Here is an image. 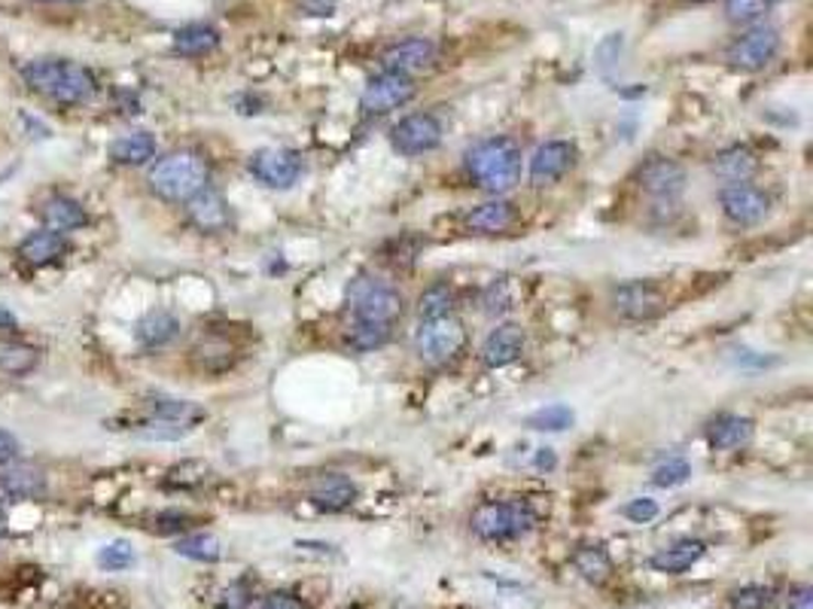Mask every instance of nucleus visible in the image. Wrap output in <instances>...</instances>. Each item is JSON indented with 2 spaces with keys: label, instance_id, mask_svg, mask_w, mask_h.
<instances>
[{
  "label": "nucleus",
  "instance_id": "1",
  "mask_svg": "<svg viewBox=\"0 0 813 609\" xmlns=\"http://www.w3.org/2000/svg\"><path fill=\"white\" fill-rule=\"evenodd\" d=\"M22 77L37 95L49 98L61 108L86 104L98 92L95 74L70 58H34L25 65Z\"/></svg>",
  "mask_w": 813,
  "mask_h": 609
},
{
  "label": "nucleus",
  "instance_id": "2",
  "mask_svg": "<svg viewBox=\"0 0 813 609\" xmlns=\"http://www.w3.org/2000/svg\"><path fill=\"white\" fill-rule=\"evenodd\" d=\"M211 183V162L195 149H174L149 168V190L162 202H190Z\"/></svg>",
  "mask_w": 813,
  "mask_h": 609
},
{
  "label": "nucleus",
  "instance_id": "3",
  "mask_svg": "<svg viewBox=\"0 0 813 609\" xmlns=\"http://www.w3.org/2000/svg\"><path fill=\"white\" fill-rule=\"evenodd\" d=\"M466 171L482 190H512L521 180V147L512 137H488L466 153Z\"/></svg>",
  "mask_w": 813,
  "mask_h": 609
},
{
  "label": "nucleus",
  "instance_id": "4",
  "mask_svg": "<svg viewBox=\"0 0 813 609\" xmlns=\"http://www.w3.org/2000/svg\"><path fill=\"white\" fill-rule=\"evenodd\" d=\"M537 525V512L524 500L482 503L470 518V528L478 540L509 542L530 533Z\"/></svg>",
  "mask_w": 813,
  "mask_h": 609
},
{
  "label": "nucleus",
  "instance_id": "5",
  "mask_svg": "<svg viewBox=\"0 0 813 609\" xmlns=\"http://www.w3.org/2000/svg\"><path fill=\"white\" fill-rule=\"evenodd\" d=\"M348 305H351L357 320L394 326L403 317V296H399V290L384 284L379 278H372V274L353 278L351 286H348Z\"/></svg>",
  "mask_w": 813,
  "mask_h": 609
},
{
  "label": "nucleus",
  "instance_id": "6",
  "mask_svg": "<svg viewBox=\"0 0 813 609\" xmlns=\"http://www.w3.org/2000/svg\"><path fill=\"white\" fill-rule=\"evenodd\" d=\"M463 345H466V326L454 314L420 320L418 332H415V351L430 365L451 363L463 351Z\"/></svg>",
  "mask_w": 813,
  "mask_h": 609
},
{
  "label": "nucleus",
  "instance_id": "7",
  "mask_svg": "<svg viewBox=\"0 0 813 609\" xmlns=\"http://www.w3.org/2000/svg\"><path fill=\"white\" fill-rule=\"evenodd\" d=\"M415 98V82L411 77L394 74V70H384L379 77H372L360 95V108L366 116H384L391 110L406 108L408 101Z\"/></svg>",
  "mask_w": 813,
  "mask_h": 609
},
{
  "label": "nucleus",
  "instance_id": "8",
  "mask_svg": "<svg viewBox=\"0 0 813 609\" xmlns=\"http://www.w3.org/2000/svg\"><path fill=\"white\" fill-rule=\"evenodd\" d=\"M780 53V31L774 25H756L741 34L729 49V61L737 70H761Z\"/></svg>",
  "mask_w": 813,
  "mask_h": 609
},
{
  "label": "nucleus",
  "instance_id": "9",
  "mask_svg": "<svg viewBox=\"0 0 813 609\" xmlns=\"http://www.w3.org/2000/svg\"><path fill=\"white\" fill-rule=\"evenodd\" d=\"M250 174L257 177L262 187L269 190H290L302 174V159L293 149L266 147L250 156Z\"/></svg>",
  "mask_w": 813,
  "mask_h": 609
},
{
  "label": "nucleus",
  "instance_id": "10",
  "mask_svg": "<svg viewBox=\"0 0 813 609\" xmlns=\"http://www.w3.org/2000/svg\"><path fill=\"white\" fill-rule=\"evenodd\" d=\"M391 144L403 156H424L442 144V122L433 113H411L399 120L391 132Z\"/></svg>",
  "mask_w": 813,
  "mask_h": 609
},
{
  "label": "nucleus",
  "instance_id": "11",
  "mask_svg": "<svg viewBox=\"0 0 813 609\" xmlns=\"http://www.w3.org/2000/svg\"><path fill=\"white\" fill-rule=\"evenodd\" d=\"M719 204L734 226H756L768 217V207H771L768 195L753 183H729L719 192Z\"/></svg>",
  "mask_w": 813,
  "mask_h": 609
},
{
  "label": "nucleus",
  "instance_id": "12",
  "mask_svg": "<svg viewBox=\"0 0 813 609\" xmlns=\"http://www.w3.org/2000/svg\"><path fill=\"white\" fill-rule=\"evenodd\" d=\"M637 183L640 190L650 192L652 199L674 202L679 192L686 190V171H682V165L667 159V156H650L646 162L640 165Z\"/></svg>",
  "mask_w": 813,
  "mask_h": 609
},
{
  "label": "nucleus",
  "instance_id": "13",
  "mask_svg": "<svg viewBox=\"0 0 813 609\" xmlns=\"http://www.w3.org/2000/svg\"><path fill=\"white\" fill-rule=\"evenodd\" d=\"M576 162V147L569 140H545L537 147L530 159V183L533 187H552L561 177L567 174Z\"/></svg>",
  "mask_w": 813,
  "mask_h": 609
},
{
  "label": "nucleus",
  "instance_id": "14",
  "mask_svg": "<svg viewBox=\"0 0 813 609\" xmlns=\"http://www.w3.org/2000/svg\"><path fill=\"white\" fill-rule=\"evenodd\" d=\"M436 61V43L427 37H408L394 46H387L381 55V65L384 70H394L403 77L420 74V70H430Z\"/></svg>",
  "mask_w": 813,
  "mask_h": 609
},
{
  "label": "nucleus",
  "instance_id": "15",
  "mask_svg": "<svg viewBox=\"0 0 813 609\" xmlns=\"http://www.w3.org/2000/svg\"><path fill=\"white\" fill-rule=\"evenodd\" d=\"M612 308L624 320H646L662 308V293L646 281H628L612 290Z\"/></svg>",
  "mask_w": 813,
  "mask_h": 609
},
{
  "label": "nucleus",
  "instance_id": "16",
  "mask_svg": "<svg viewBox=\"0 0 813 609\" xmlns=\"http://www.w3.org/2000/svg\"><path fill=\"white\" fill-rule=\"evenodd\" d=\"M187 217L199 232H207V235H217V232H226L232 223L229 204L219 195L217 190L204 187L202 192H195L190 202H187Z\"/></svg>",
  "mask_w": 813,
  "mask_h": 609
},
{
  "label": "nucleus",
  "instance_id": "17",
  "mask_svg": "<svg viewBox=\"0 0 813 609\" xmlns=\"http://www.w3.org/2000/svg\"><path fill=\"white\" fill-rule=\"evenodd\" d=\"M308 500L317 509H324V512H341V509H348L357 500V485L341 473L317 475L312 487H308Z\"/></svg>",
  "mask_w": 813,
  "mask_h": 609
},
{
  "label": "nucleus",
  "instance_id": "18",
  "mask_svg": "<svg viewBox=\"0 0 813 609\" xmlns=\"http://www.w3.org/2000/svg\"><path fill=\"white\" fill-rule=\"evenodd\" d=\"M524 329L518 324H503L490 332L485 345H482V363L488 369H503V365L516 363L524 353Z\"/></svg>",
  "mask_w": 813,
  "mask_h": 609
},
{
  "label": "nucleus",
  "instance_id": "19",
  "mask_svg": "<svg viewBox=\"0 0 813 609\" xmlns=\"http://www.w3.org/2000/svg\"><path fill=\"white\" fill-rule=\"evenodd\" d=\"M41 219L46 229L53 232H77L82 226H89V214H86V207H82L77 199H70V195H61V192H53L46 202L41 204Z\"/></svg>",
  "mask_w": 813,
  "mask_h": 609
},
{
  "label": "nucleus",
  "instance_id": "20",
  "mask_svg": "<svg viewBox=\"0 0 813 609\" xmlns=\"http://www.w3.org/2000/svg\"><path fill=\"white\" fill-rule=\"evenodd\" d=\"M68 253V238L61 232L53 229H37L27 235L25 241L19 244V257L25 259L27 266L34 269H43L49 262H58V259Z\"/></svg>",
  "mask_w": 813,
  "mask_h": 609
},
{
  "label": "nucleus",
  "instance_id": "21",
  "mask_svg": "<svg viewBox=\"0 0 813 609\" xmlns=\"http://www.w3.org/2000/svg\"><path fill=\"white\" fill-rule=\"evenodd\" d=\"M707 545L698 540H682L674 542V545H665V549H658L655 555L650 557V567L655 573H665V576H679V573H686L691 569L701 557H704Z\"/></svg>",
  "mask_w": 813,
  "mask_h": 609
},
{
  "label": "nucleus",
  "instance_id": "22",
  "mask_svg": "<svg viewBox=\"0 0 813 609\" xmlns=\"http://www.w3.org/2000/svg\"><path fill=\"white\" fill-rule=\"evenodd\" d=\"M180 336V320L171 312H149L135 326V339L147 351H159Z\"/></svg>",
  "mask_w": 813,
  "mask_h": 609
},
{
  "label": "nucleus",
  "instance_id": "23",
  "mask_svg": "<svg viewBox=\"0 0 813 609\" xmlns=\"http://www.w3.org/2000/svg\"><path fill=\"white\" fill-rule=\"evenodd\" d=\"M713 171L725 183H746L749 177L759 171V156L749 147H744V144H734V147L722 149L713 159Z\"/></svg>",
  "mask_w": 813,
  "mask_h": 609
},
{
  "label": "nucleus",
  "instance_id": "24",
  "mask_svg": "<svg viewBox=\"0 0 813 609\" xmlns=\"http://www.w3.org/2000/svg\"><path fill=\"white\" fill-rule=\"evenodd\" d=\"M518 219V211L512 202H485L478 204L475 211H470V217H466V226L473 232H482V235H500V232L512 229Z\"/></svg>",
  "mask_w": 813,
  "mask_h": 609
},
{
  "label": "nucleus",
  "instance_id": "25",
  "mask_svg": "<svg viewBox=\"0 0 813 609\" xmlns=\"http://www.w3.org/2000/svg\"><path fill=\"white\" fill-rule=\"evenodd\" d=\"M753 439V420L741 418V415H719L716 420H710L707 427V442L719 451L725 448H744Z\"/></svg>",
  "mask_w": 813,
  "mask_h": 609
},
{
  "label": "nucleus",
  "instance_id": "26",
  "mask_svg": "<svg viewBox=\"0 0 813 609\" xmlns=\"http://www.w3.org/2000/svg\"><path fill=\"white\" fill-rule=\"evenodd\" d=\"M0 494L10 500H37L46 494V478L41 470H31V466L7 470L0 473Z\"/></svg>",
  "mask_w": 813,
  "mask_h": 609
},
{
  "label": "nucleus",
  "instance_id": "27",
  "mask_svg": "<svg viewBox=\"0 0 813 609\" xmlns=\"http://www.w3.org/2000/svg\"><path fill=\"white\" fill-rule=\"evenodd\" d=\"M153 156H156V137L149 132H132L110 144V159L116 165L135 168V165H147Z\"/></svg>",
  "mask_w": 813,
  "mask_h": 609
},
{
  "label": "nucleus",
  "instance_id": "28",
  "mask_svg": "<svg viewBox=\"0 0 813 609\" xmlns=\"http://www.w3.org/2000/svg\"><path fill=\"white\" fill-rule=\"evenodd\" d=\"M41 365V351L22 341H0V375L25 379Z\"/></svg>",
  "mask_w": 813,
  "mask_h": 609
},
{
  "label": "nucleus",
  "instance_id": "29",
  "mask_svg": "<svg viewBox=\"0 0 813 609\" xmlns=\"http://www.w3.org/2000/svg\"><path fill=\"white\" fill-rule=\"evenodd\" d=\"M219 46V31L214 25H187L174 34V53L183 58H199V55L214 53Z\"/></svg>",
  "mask_w": 813,
  "mask_h": 609
},
{
  "label": "nucleus",
  "instance_id": "30",
  "mask_svg": "<svg viewBox=\"0 0 813 609\" xmlns=\"http://www.w3.org/2000/svg\"><path fill=\"white\" fill-rule=\"evenodd\" d=\"M573 567L579 569V576H583L585 583H607L612 573V561L610 555L600 549V545H583L576 555H573Z\"/></svg>",
  "mask_w": 813,
  "mask_h": 609
},
{
  "label": "nucleus",
  "instance_id": "31",
  "mask_svg": "<svg viewBox=\"0 0 813 609\" xmlns=\"http://www.w3.org/2000/svg\"><path fill=\"white\" fill-rule=\"evenodd\" d=\"M174 552L180 557L199 561V564H217L223 557V542L211 533H190V537H180L174 542Z\"/></svg>",
  "mask_w": 813,
  "mask_h": 609
},
{
  "label": "nucleus",
  "instance_id": "32",
  "mask_svg": "<svg viewBox=\"0 0 813 609\" xmlns=\"http://www.w3.org/2000/svg\"><path fill=\"white\" fill-rule=\"evenodd\" d=\"M149 418H165V420H177V424H187V427H195L199 420H204L202 406L195 403H187V399H149Z\"/></svg>",
  "mask_w": 813,
  "mask_h": 609
},
{
  "label": "nucleus",
  "instance_id": "33",
  "mask_svg": "<svg viewBox=\"0 0 813 609\" xmlns=\"http://www.w3.org/2000/svg\"><path fill=\"white\" fill-rule=\"evenodd\" d=\"M391 341V324H372V320H353V326L348 329V345L353 351L369 353L379 351Z\"/></svg>",
  "mask_w": 813,
  "mask_h": 609
},
{
  "label": "nucleus",
  "instance_id": "34",
  "mask_svg": "<svg viewBox=\"0 0 813 609\" xmlns=\"http://www.w3.org/2000/svg\"><path fill=\"white\" fill-rule=\"evenodd\" d=\"M454 308V290L448 284L427 286L418 298V317L420 320H433V317H445Z\"/></svg>",
  "mask_w": 813,
  "mask_h": 609
},
{
  "label": "nucleus",
  "instance_id": "35",
  "mask_svg": "<svg viewBox=\"0 0 813 609\" xmlns=\"http://www.w3.org/2000/svg\"><path fill=\"white\" fill-rule=\"evenodd\" d=\"M573 408L564 406V403H555V406H545L540 411H533L528 418L530 430H549V433H561V430H569L573 427Z\"/></svg>",
  "mask_w": 813,
  "mask_h": 609
},
{
  "label": "nucleus",
  "instance_id": "36",
  "mask_svg": "<svg viewBox=\"0 0 813 609\" xmlns=\"http://www.w3.org/2000/svg\"><path fill=\"white\" fill-rule=\"evenodd\" d=\"M771 7H777L774 0H725V15L732 19L734 25H753Z\"/></svg>",
  "mask_w": 813,
  "mask_h": 609
},
{
  "label": "nucleus",
  "instance_id": "37",
  "mask_svg": "<svg viewBox=\"0 0 813 609\" xmlns=\"http://www.w3.org/2000/svg\"><path fill=\"white\" fill-rule=\"evenodd\" d=\"M691 475V463L686 458H667L665 463H658L652 470V485L658 487H679L689 482Z\"/></svg>",
  "mask_w": 813,
  "mask_h": 609
},
{
  "label": "nucleus",
  "instance_id": "38",
  "mask_svg": "<svg viewBox=\"0 0 813 609\" xmlns=\"http://www.w3.org/2000/svg\"><path fill=\"white\" fill-rule=\"evenodd\" d=\"M732 609H768L774 604V591L768 585H741L729 597Z\"/></svg>",
  "mask_w": 813,
  "mask_h": 609
},
{
  "label": "nucleus",
  "instance_id": "39",
  "mask_svg": "<svg viewBox=\"0 0 813 609\" xmlns=\"http://www.w3.org/2000/svg\"><path fill=\"white\" fill-rule=\"evenodd\" d=\"M482 305H485V314L488 317H500L512 308V284L506 281V278H497V281H490L488 290H485V296H482Z\"/></svg>",
  "mask_w": 813,
  "mask_h": 609
},
{
  "label": "nucleus",
  "instance_id": "40",
  "mask_svg": "<svg viewBox=\"0 0 813 609\" xmlns=\"http://www.w3.org/2000/svg\"><path fill=\"white\" fill-rule=\"evenodd\" d=\"M98 564L104 569H125L135 564V549L128 545V542H110L104 545L101 552H98Z\"/></svg>",
  "mask_w": 813,
  "mask_h": 609
},
{
  "label": "nucleus",
  "instance_id": "41",
  "mask_svg": "<svg viewBox=\"0 0 813 609\" xmlns=\"http://www.w3.org/2000/svg\"><path fill=\"white\" fill-rule=\"evenodd\" d=\"M192 528V515L180 512V509H165L153 518V530L156 533H165V537H171V533H183V530Z\"/></svg>",
  "mask_w": 813,
  "mask_h": 609
},
{
  "label": "nucleus",
  "instance_id": "42",
  "mask_svg": "<svg viewBox=\"0 0 813 609\" xmlns=\"http://www.w3.org/2000/svg\"><path fill=\"white\" fill-rule=\"evenodd\" d=\"M658 512H662V509H658V503L652 500V497H637V500H631L622 509L624 518L634 521V525H650V521L658 518Z\"/></svg>",
  "mask_w": 813,
  "mask_h": 609
},
{
  "label": "nucleus",
  "instance_id": "43",
  "mask_svg": "<svg viewBox=\"0 0 813 609\" xmlns=\"http://www.w3.org/2000/svg\"><path fill=\"white\" fill-rule=\"evenodd\" d=\"M619 55H622V34H610L607 41L597 46V65H600V70L607 74L619 61Z\"/></svg>",
  "mask_w": 813,
  "mask_h": 609
},
{
  "label": "nucleus",
  "instance_id": "44",
  "mask_svg": "<svg viewBox=\"0 0 813 609\" xmlns=\"http://www.w3.org/2000/svg\"><path fill=\"white\" fill-rule=\"evenodd\" d=\"M219 609H250V591L245 585H229L219 595Z\"/></svg>",
  "mask_w": 813,
  "mask_h": 609
},
{
  "label": "nucleus",
  "instance_id": "45",
  "mask_svg": "<svg viewBox=\"0 0 813 609\" xmlns=\"http://www.w3.org/2000/svg\"><path fill=\"white\" fill-rule=\"evenodd\" d=\"M259 609H305V604L290 591H271L259 600Z\"/></svg>",
  "mask_w": 813,
  "mask_h": 609
},
{
  "label": "nucleus",
  "instance_id": "46",
  "mask_svg": "<svg viewBox=\"0 0 813 609\" xmlns=\"http://www.w3.org/2000/svg\"><path fill=\"white\" fill-rule=\"evenodd\" d=\"M19 458V439L7 430H0V466L13 463Z\"/></svg>",
  "mask_w": 813,
  "mask_h": 609
},
{
  "label": "nucleus",
  "instance_id": "47",
  "mask_svg": "<svg viewBox=\"0 0 813 609\" xmlns=\"http://www.w3.org/2000/svg\"><path fill=\"white\" fill-rule=\"evenodd\" d=\"M19 120H22V125H25L27 132L37 137V140H46V137H53V128H46V125H43L41 120H34L31 113H19Z\"/></svg>",
  "mask_w": 813,
  "mask_h": 609
},
{
  "label": "nucleus",
  "instance_id": "48",
  "mask_svg": "<svg viewBox=\"0 0 813 609\" xmlns=\"http://www.w3.org/2000/svg\"><path fill=\"white\" fill-rule=\"evenodd\" d=\"M811 604H813L811 585H801L799 591L789 597V609H811Z\"/></svg>",
  "mask_w": 813,
  "mask_h": 609
},
{
  "label": "nucleus",
  "instance_id": "49",
  "mask_svg": "<svg viewBox=\"0 0 813 609\" xmlns=\"http://www.w3.org/2000/svg\"><path fill=\"white\" fill-rule=\"evenodd\" d=\"M557 466V458H555V451L552 448H540V454H537V470H555Z\"/></svg>",
  "mask_w": 813,
  "mask_h": 609
},
{
  "label": "nucleus",
  "instance_id": "50",
  "mask_svg": "<svg viewBox=\"0 0 813 609\" xmlns=\"http://www.w3.org/2000/svg\"><path fill=\"white\" fill-rule=\"evenodd\" d=\"M15 324H19V320H15V314L7 312V308L0 305V329H15Z\"/></svg>",
  "mask_w": 813,
  "mask_h": 609
},
{
  "label": "nucleus",
  "instance_id": "51",
  "mask_svg": "<svg viewBox=\"0 0 813 609\" xmlns=\"http://www.w3.org/2000/svg\"><path fill=\"white\" fill-rule=\"evenodd\" d=\"M41 3H82V0H41Z\"/></svg>",
  "mask_w": 813,
  "mask_h": 609
},
{
  "label": "nucleus",
  "instance_id": "52",
  "mask_svg": "<svg viewBox=\"0 0 813 609\" xmlns=\"http://www.w3.org/2000/svg\"><path fill=\"white\" fill-rule=\"evenodd\" d=\"M774 3H783V0H774Z\"/></svg>",
  "mask_w": 813,
  "mask_h": 609
}]
</instances>
